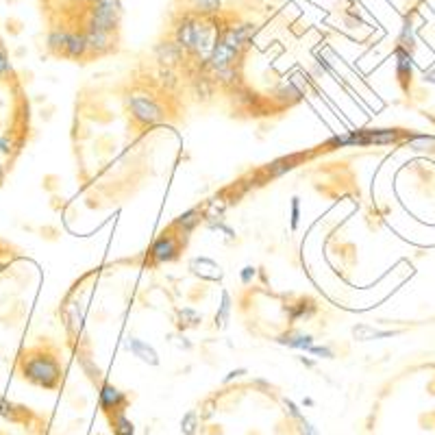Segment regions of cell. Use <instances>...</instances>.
I'll return each instance as SVG.
<instances>
[{
	"label": "cell",
	"instance_id": "cell-29",
	"mask_svg": "<svg viewBox=\"0 0 435 435\" xmlns=\"http://www.w3.org/2000/svg\"><path fill=\"white\" fill-rule=\"evenodd\" d=\"M292 224H298V198L292 200Z\"/></svg>",
	"mask_w": 435,
	"mask_h": 435
},
{
	"label": "cell",
	"instance_id": "cell-28",
	"mask_svg": "<svg viewBox=\"0 0 435 435\" xmlns=\"http://www.w3.org/2000/svg\"><path fill=\"white\" fill-rule=\"evenodd\" d=\"M0 153H5V155L11 153V141L3 135H0Z\"/></svg>",
	"mask_w": 435,
	"mask_h": 435
},
{
	"label": "cell",
	"instance_id": "cell-32",
	"mask_svg": "<svg viewBox=\"0 0 435 435\" xmlns=\"http://www.w3.org/2000/svg\"><path fill=\"white\" fill-rule=\"evenodd\" d=\"M240 374H244V370H233V372H228V376L224 381H231V379H236V376H240Z\"/></svg>",
	"mask_w": 435,
	"mask_h": 435
},
{
	"label": "cell",
	"instance_id": "cell-22",
	"mask_svg": "<svg viewBox=\"0 0 435 435\" xmlns=\"http://www.w3.org/2000/svg\"><path fill=\"white\" fill-rule=\"evenodd\" d=\"M228 309H231V298H228V294H224V296H222V307H220V313L216 315V323H218V327H224V325H226V320H228Z\"/></svg>",
	"mask_w": 435,
	"mask_h": 435
},
{
	"label": "cell",
	"instance_id": "cell-21",
	"mask_svg": "<svg viewBox=\"0 0 435 435\" xmlns=\"http://www.w3.org/2000/svg\"><path fill=\"white\" fill-rule=\"evenodd\" d=\"M313 309H315V307L311 305V301H307V303H305V301H301V303H298V309L289 313V318H292V320H298V318H303V315H305V318H309V315L313 313Z\"/></svg>",
	"mask_w": 435,
	"mask_h": 435
},
{
	"label": "cell",
	"instance_id": "cell-12",
	"mask_svg": "<svg viewBox=\"0 0 435 435\" xmlns=\"http://www.w3.org/2000/svg\"><path fill=\"white\" fill-rule=\"evenodd\" d=\"M279 344L289 346V348H301V351H309L313 346V337L311 335H303V333H283L277 337Z\"/></svg>",
	"mask_w": 435,
	"mask_h": 435
},
{
	"label": "cell",
	"instance_id": "cell-2",
	"mask_svg": "<svg viewBox=\"0 0 435 435\" xmlns=\"http://www.w3.org/2000/svg\"><path fill=\"white\" fill-rule=\"evenodd\" d=\"M20 372L31 385L44 390H54L62 383V366L48 353H26L20 361Z\"/></svg>",
	"mask_w": 435,
	"mask_h": 435
},
{
	"label": "cell",
	"instance_id": "cell-10",
	"mask_svg": "<svg viewBox=\"0 0 435 435\" xmlns=\"http://www.w3.org/2000/svg\"><path fill=\"white\" fill-rule=\"evenodd\" d=\"M124 346L129 348V351H131L135 357H139L141 361H146V364H151V366H157V364H159V357H157V353H155V348L149 346L146 342H141V340H137V337H127Z\"/></svg>",
	"mask_w": 435,
	"mask_h": 435
},
{
	"label": "cell",
	"instance_id": "cell-16",
	"mask_svg": "<svg viewBox=\"0 0 435 435\" xmlns=\"http://www.w3.org/2000/svg\"><path fill=\"white\" fill-rule=\"evenodd\" d=\"M198 211L196 209H192V211H187V214H183L177 222H174V228H181L183 233H190V231L198 224Z\"/></svg>",
	"mask_w": 435,
	"mask_h": 435
},
{
	"label": "cell",
	"instance_id": "cell-34",
	"mask_svg": "<svg viewBox=\"0 0 435 435\" xmlns=\"http://www.w3.org/2000/svg\"><path fill=\"white\" fill-rule=\"evenodd\" d=\"M0 181H3V170H0Z\"/></svg>",
	"mask_w": 435,
	"mask_h": 435
},
{
	"label": "cell",
	"instance_id": "cell-31",
	"mask_svg": "<svg viewBox=\"0 0 435 435\" xmlns=\"http://www.w3.org/2000/svg\"><path fill=\"white\" fill-rule=\"evenodd\" d=\"M429 144H433V139L420 137V139H414V141H412V146H429Z\"/></svg>",
	"mask_w": 435,
	"mask_h": 435
},
{
	"label": "cell",
	"instance_id": "cell-6",
	"mask_svg": "<svg viewBox=\"0 0 435 435\" xmlns=\"http://www.w3.org/2000/svg\"><path fill=\"white\" fill-rule=\"evenodd\" d=\"M185 50L181 48V44L177 40H163L155 46V57L157 62L166 68H174L181 59H183Z\"/></svg>",
	"mask_w": 435,
	"mask_h": 435
},
{
	"label": "cell",
	"instance_id": "cell-23",
	"mask_svg": "<svg viewBox=\"0 0 435 435\" xmlns=\"http://www.w3.org/2000/svg\"><path fill=\"white\" fill-rule=\"evenodd\" d=\"M285 407H287L289 416H292L294 420H298V422H301V420L305 418V414L298 410V405H296V402H292V400H285Z\"/></svg>",
	"mask_w": 435,
	"mask_h": 435
},
{
	"label": "cell",
	"instance_id": "cell-11",
	"mask_svg": "<svg viewBox=\"0 0 435 435\" xmlns=\"http://www.w3.org/2000/svg\"><path fill=\"white\" fill-rule=\"evenodd\" d=\"M62 54L68 57V59H83V57L90 54V50H87L85 33H68V40H66V46H64Z\"/></svg>",
	"mask_w": 435,
	"mask_h": 435
},
{
	"label": "cell",
	"instance_id": "cell-33",
	"mask_svg": "<svg viewBox=\"0 0 435 435\" xmlns=\"http://www.w3.org/2000/svg\"><path fill=\"white\" fill-rule=\"evenodd\" d=\"M81 3H85V5H92V3H96V0H81Z\"/></svg>",
	"mask_w": 435,
	"mask_h": 435
},
{
	"label": "cell",
	"instance_id": "cell-1",
	"mask_svg": "<svg viewBox=\"0 0 435 435\" xmlns=\"http://www.w3.org/2000/svg\"><path fill=\"white\" fill-rule=\"evenodd\" d=\"M174 40L181 44V48L190 54H205L209 57L216 37H214V24L209 18L198 13H183L174 26Z\"/></svg>",
	"mask_w": 435,
	"mask_h": 435
},
{
	"label": "cell",
	"instance_id": "cell-9",
	"mask_svg": "<svg viewBox=\"0 0 435 435\" xmlns=\"http://www.w3.org/2000/svg\"><path fill=\"white\" fill-rule=\"evenodd\" d=\"M85 40L90 54H105L113 48V33L107 31H94V28H85Z\"/></svg>",
	"mask_w": 435,
	"mask_h": 435
},
{
	"label": "cell",
	"instance_id": "cell-19",
	"mask_svg": "<svg viewBox=\"0 0 435 435\" xmlns=\"http://www.w3.org/2000/svg\"><path fill=\"white\" fill-rule=\"evenodd\" d=\"M159 81H161L163 87H168V90L179 83V81H177V74H174V70H172V68H166V66H161V70H159Z\"/></svg>",
	"mask_w": 435,
	"mask_h": 435
},
{
	"label": "cell",
	"instance_id": "cell-14",
	"mask_svg": "<svg viewBox=\"0 0 435 435\" xmlns=\"http://www.w3.org/2000/svg\"><path fill=\"white\" fill-rule=\"evenodd\" d=\"M190 3H192L194 13H198V16H205V18L216 16V13L220 11V7H222L220 0H190Z\"/></svg>",
	"mask_w": 435,
	"mask_h": 435
},
{
	"label": "cell",
	"instance_id": "cell-27",
	"mask_svg": "<svg viewBox=\"0 0 435 435\" xmlns=\"http://www.w3.org/2000/svg\"><path fill=\"white\" fill-rule=\"evenodd\" d=\"M9 72H11V66H9V62H7L5 52L0 50V76H3V74H9Z\"/></svg>",
	"mask_w": 435,
	"mask_h": 435
},
{
	"label": "cell",
	"instance_id": "cell-5",
	"mask_svg": "<svg viewBox=\"0 0 435 435\" xmlns=\"http://www.w3.org/2000/svg\"><path fill=\"white\" fill-rule=\"evenodd\" d=\"M98 398H100V407H103L109 416L115 414V412H124V407L129 405V396H127L122 390H118L115 385H111V383H105V385L100 388Z\"/></svg>",
	"mask_w": 435,
	"mask_h": 435
},
{
	"label": "cell",
	"instance_id": "cell-18",
	"mask_svg": "<svg viewBox=\"0 0 435 435\" xmlns=\"http://www.w3.org/2000/svg\"><path fill=\"white\" fill-rule=\"evenodd\" d=\"M396 66H398V74L400 76H405V74H412V62H410V54L405 52L402 48L400 50H396Z\"/></svg>",
	"mask_w": 435,
	"mask_h": 435
},
{
	"label": "cell",
	"instance_id": "cell-4",
	"mask_svg": "<svg viewBox=\"0 0 435 435\" xmlns=\"http://www.w3.org/2000/svg\"><path fill=\"white\" fill-rule=\"evenodd\" d=\"M129 109L131 115L135 118V122L144 124V127H151L163 120V109L161 105L146 92H135L129 96Z\"/></svg>",
	"mask_w": 435,
	"mask_h": 435
},
{
	"label": "cell",
	"instance_id": "cell-25",
	"mask_svg": "<svg viewBox=\"0 0 435 435\" xmlns=\"http://www.w3.org/2000/svg\"><path fill=\"white\" fill-rule=\"evenodd\" d=\"M292 166H289V161L287 159H281V161H274L270 168H268V172L270 174H281V172H285V170H289Z\"/></svg>",
	"mask_w": 435,
	"mask_h": 435
},
{
	"label": "cell",
	"instance_id": "cell-30",
	"mask_svg": "<svg viewBox=\"0 0 435 435\" xmlns=\"http://www.w3.org/2000/svg\"><path fill=\"white\" fill-rule=\"evenodd\" d=\"M253 277H255V268H250V266H248V268H244V270H242V281H244V283H250V279H253Z\"/></svg>",
	"mask_w": 435,
	"mask_h": 435
},
{
	"label": "cell",
	"instance_id": "cell-7",
	"mask_svg": "<svg viewBox=\"0 0 435 435\" xmlns=\"http://www.w3.org/2000/svg\"><path fill=\"white\" fill-rule=\"evenodd\" d=\"M179 255V242L174 236H161L155 240V244L151 246V257L157 261V264H166V261L177 259Z\"/></svg>",
	"mask_w": 435,
	"mask_h": 435
},
{
	"label": "cell",
	"instance_id": "cell-15",
	"mask_svg": "<svg viewBox=\"0 0 435 435\" xmlns=\"http://www.w3.org/2000/svg\"><path fill=\"white\" fill-rule=\"evenodd\" d=\"M66 40H68V31H64V28H52V31L48 33L46 44L54 54H62L64 46H66Z\"/></svg>",
	"mask_w": 435,
	"mask_h": 435
},
{
	"label": "cell",
	"instance_id": "cell-8",
	"mask_svg": "<svg viewBox=\"0 0 435 435\" xmlns=\"http://www.w3.org/2000/svg\"><path fill=\"white\" fill-rule=\"evenodd\" d=\"M396 139L394 131H364L359 135H348V137H335V144H390Z\"/></svg>",
	"mask_w": 435,
	"mask_h": 435
},
{
	"label": "cell",
	"instance_id": "cell-13",
	"mask_svg": "<svg viewBox=\"0 0 435 435\" xmlns=\"http://www.w3.org/2000/svg\"><path fill=\"white\" fill-rule=\"evenodd\" d=\"M111 418V431L113 435H135L133 422L124 416V412H115L109 416Z\"/></svg>",
	"mask_w": 435,
	"mask_h": 435
},
{
	"label": "cell",
	"instance_id": "cell-20",
	"mask_svg": "<svg viewBox=\"0 0 435 435\" xmlns=\"http://www.w3.org/2000/svg\"><path fill=\"white\" fill-rule=\"evenodd\" d=\"M18 410H20V407H16V405L7 402L5 398H0V416H3V418L18 420Z\"/></svg>",
	"mask_w": 435,
	"mask_h": 435
},
{
	"label": "cell",
	"instance_id": "cell-26",
	"mask_svg": "<svg viewBox=\"0 0 435 435\" xmlns=\"http://www.w3.org/2000/svg\"><path fill=\"white\" fill-rule=\"evenodd\" d=\"M301 433H303V435H320V433H318V429H315L307 418L301 420Z\"/></svg>",
	"mask_w": 435,
	"mask_h": 435
},
{
	"label": "cell",
	"instance_id": "cell-3",
	"mask_svg": "<svg viewBox=\"0 0 435 435\" xmlns=\"http://www.w3.org/2000/svg\"><path fill=\"white\" fill-rule=\"evenodd\" d=\"M120 18H122V0H96V3L90 5V11H87L85 28L115 33Z\"/></svg>",
	"mask_w": 435,
	"mask_h": 435
},
{
	"label": "cell",
	"instance_id": "cell-24",
	"mask_svg": "<svg viewBox=\"0 0 435 435\" xmlns=\"http://www.w3.org/2000/svg\"><path fill=\"white\" fill-rule=\"evenodd\" d=\"M309 353H313L318 357H325V359H333V351H331V348H327V346H311Z\"/></svg>",
	"mask_w": 435,
	"mask_h": 435
},
{
	"label": "cell",
	"instance_id": "cell-17",
	"mask_svg": "<svg viewBox=\"0 0 435 435\" xmlns=\"http://www.w3.org/2000/svg\"><path fill=\"white\" fill-rule=\"evenodd\" d=\"M181 433L183 435H196L198 433V414L192 410L183 416L181 420Z\"/></svg>",
	"mask_w": 435,
	"mask_h": 435
}]
</instances>
